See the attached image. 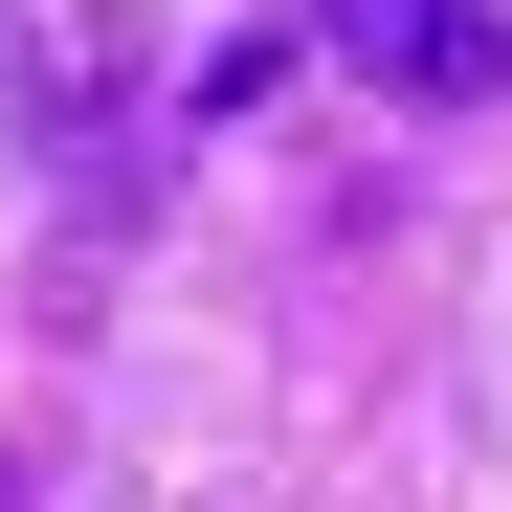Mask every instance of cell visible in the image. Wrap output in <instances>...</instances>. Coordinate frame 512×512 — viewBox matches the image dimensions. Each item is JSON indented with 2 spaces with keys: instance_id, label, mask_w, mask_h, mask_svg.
Returning a JSON list of instances; mask_svg holds the SVG:
<instances>
[{
  "instance_id": "2",
  "label": "cell",
  "mask_w": 512,
  "mask_h": 512,
  "mask_svg": "<svg viewBox=\"0 0 512 512\" xmlns=\"http://www.w3.org/2000/svg\"><path fill=\"white\" fill-rule=\"evenodd\" d=\"M0 67H23V0H0Z\"/></svg>"
},
{
  "instance_id": "1",
  "label": "cell",
  "mask_w": 512,
  "mask_h": 512,
  "mask_svg": "<svg viewBox=\"0 0 512 512\" xmlns=\"http://www.w3.org/2000/svg\"><path fill=\"white\" fill-rule=\"evenodd\" d=\"M334 45H357L401 112H490L512 90V0H334Z\"/></svg>"
}]
</instances>
